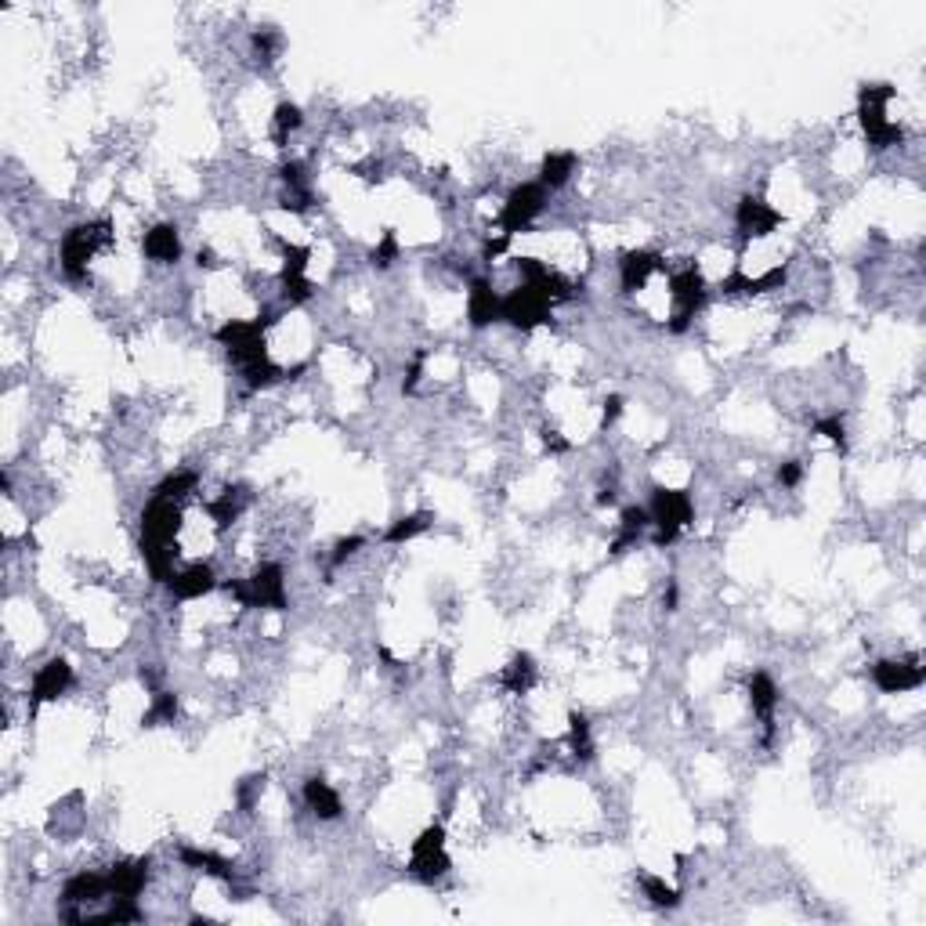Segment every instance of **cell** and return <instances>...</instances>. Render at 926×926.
Masks as SVG:
<instances>
[{"mask_svg":"<svg viewBox=\"0 0 926 926\" xmlns=\"http://www.w3.org/2000/svg\"><path fill=\"white\" fill-rule=\"evenodd\" d=\"M113 239V225L109 221H87V225H76L73 232H66L62 239V272L66 279H84L91 257L109 246Z\"/></svg>","mask_w":926,"mask_h":926,"instance_id":"cell-1","label":"cell"},{"mask_svg":"<svg viewBox=\"0 0 926 926\" xmlns=\"http://www.w3.org/2000/svg\"><path fill=\"white\" fill-rule=\"evenodd\" d=\"M225 590L236 597L243 608H286V579L279 565L257 568L250 579L225 583Z\"/></svg>","mask_w":926,"mask_h":926,"instance_id":"cell-2","label":"cell"},{"mask_svg":"<svg viewBox=\"0 0 926 926\" xmlns=\"http://www.w3.org/2000/svg\"><path fill=\"white\" fill-rule=\"evenodd\" d=\"M890 98H894V87H887V84L861 87V98H858L861 102V123H865V131H869V138H872L876 149H890V145L901 142V127L883 116V109H887Z\"/></svg>","mask_w":926,"mask_h":926,"instance_id":"cell-3","label":"cell"},{"mask_svg":"<svg viewBox=\"0 0 926 926\" xmlns=\"http://www.w3.org/2000/svg\"><path fill=\"white\" fill-rule=\"evenodd\" d=\"M691 496L688 492H677V489H655L652 496V511H648V518H652V525L659 532H655V543L659 547H666V543H673V539L681 536V529L691 521Z\"/></svg>","mask_w":926,"mask_h":926,"instance_id":"cell-4","label":"cell"},{"mask_svg":"<svg viewBox=\"0 0 926 926\" xmlns=\"http://www.w3.org/2000/svg\"><path fill=\"white\" fill-rule=\"evenodd\" d=\"M543 207H547V189L539 185V181H529V185H518V189L507 196V203H503V214H500V232L507 239L514 236V232H525V228L532 225V221L543 214Z\"/></svg>","mask_w":926,"mask_h":926,"instance_id":"cell-5","label":"cell"},{"mask_svg":"<svg viewBox=\"0 0 926 926\" xmlns=\"http://www.w3.org/2000/svg\"><path fill=\"white\" fill-rule=\"evenodd\" d=\"M409 869L413 876L435 883L438 876L449 872V854H445V832L442 825H431V829L420 832V840L413 843V858H409Z\"/></svg>","mask_w":926,"mask_h":926,"instance_id":"cell-6","label":"cell"},{"mask_svg":"<svg viewBox=\"0 0 926 926\" xmlns=\"http://www.w3.org/2000/svg\"><path fill=\"white\" fill-rule=\"evenodd\" d=\"M550 308H554V304H550L547 297H539L536 290H529V286L521 283L518 290L503 297L500 319H507L511 326H518V330H532V326L550 319Z\"/></svg>","mask_w":926,"mask_h":926,"instance_id":"cell-7","label":"cell"},{"mask_svg":"<svg viewBox=\"0 0 926 926\" xmlns=\"http://www.w3.org/2000/svg\"><path fill=\"white\" fill-rule=\"evenodd\" d=\"M872 681L879 691L887 695H905V691H916L926 681V673L919 662H898V659H883L872 666Z\"/></svg>","mask_w":926,"mask_h":926,"instance_id":"cell-8","label":"cell"},{"mask_svg":"<svg viewBox=\"0 0 926 926\" xmlns=\"http://www.w3.org/2000/svg\"><path fill=\"white\" fill-rule=\"evenodd\" d=\"M735 221H738V232L746 239H760V236H771V232L782 225V214H778L771 203H764V199L746 196L738 203Z\"/></svg>","mask_w":926,"mask_h":926,"instance_id":"cell-9","label":"cell"},{"mask_svg":"<svg viewBox=\"0 0 926 926\" xmlns=\"http://www.w3.org/2000/svg\"><path fill=\"white\" fill-rule=\"evenodd\" d=\"M69 684H73V666H69L66 659H51L44 662L37 670V677H33V706H40V702H55L58 695H66Z\"/></svg>","mask_w":926,"mask_h":926,"instance_id":"cell-10","label":"cell"},{"mask_svg":"<svg viewBox=\"0 0 926 926\" xmlns=\"http://www.w3.org/2000/svg\"><path fill=\"white\" fill-rule=\"evenodd\" d=\"M214 586H218V576H214V568L203 565V561L181 568V572L171 576V594L178 597V601H196V597L210 594Z\"/></svg>","mask_w":926,"mask_h":926,"instance_id":"cell-11","label":"cell"},{"mask_svg":"<svg viewBox=\"0 0 926 926\" xmlns=\"http://www.w3.org/2000/svg\"><path fill=\"white\" fill-rule=\"evenodd\" d=\"M662 268V257L652 254V250H634L619 261V279H623V293H637L648 286L655 272Z\"/></svg>","mask_w":926,"mask_h":926,"instance_id":"cell-12","label":"cell"},{"mask_svg":"<svg viewBox=\"0 0 926 926\" xmlns=\"http://www.w3.org/2000/svg\"><path fill=\"white\" fill-rule=\"evenodd\" d=\"M500 304L503 297L496 290H492L485 279H474L471 290H467V319H471V326H489V322L500 319Z\"/></svg>","mask_w":926,"mask_h":926,"instance_id":"cell-13","label":"cell"},{"mask_svg":"<svg viewBox=\"0 0 926 926\" xmlns=\"http://www.w3.org/2000/svg\"><path fill=\"white\" fill-rule=\"evenodd\" d=\"M778 688H775V681L767 677V673H753L749 677V702H753V713L760 720H764V728H767V742H771V735H775V706H778Z\"/></svg>","mask_w":926,"mask_h":926,"instance_id":"cell-14","label":"cell"},{"mask_svg":"<svg viewBox=\"0 0 926 926\" xmlns=\"http://www.w3.org/2000/svg\"><path fill=\"white\" fill-rule=\"evenodd\" d=\"M304 804H308V811H312L315 818H322V822H333V818H341V811H344L341 796H337V789H333L326 778H308V782H304Z\"/></svg>","mask_w":926,"mask_h":926,"instance_id":"cell-15","label":"cell"},{"mask_svg":"<svg viewBox=\"0 0 926 926\" xmlns=\"http://www.w3.org/2000/svg\"><path fill=\"white\" fill-rule=\"evenodd\" d=\"M109 894H113V887H109V876H98V872H76L66 887H62V901H69V905L102 901V898H109Z\"/></svg>","mask_w":926,"mask_h":926,"instance_id":"cell-16","label":"cell"},{"mask_svg":"<svg viewBox=\"0 0 926 926\" xmlns=\"http://www.w3.org/2000/svg\"><path fill=\"white\" fill-rule=\"evenodd\" d=\"M145 246V257L149 261H156V265H174L181 257V239H178V228L174 225H156L145 232L142 239Z\"/></svg>","mask_w":926,"mask_h":926,"instance_id":"cell-17","label":"cell"},{"mask_svg":"<svg viewBox=\"0 0 926 926\" xmlns=\"http://www.w3.org/2000/svg\"><path fill=\"white\" fill-rule=\"evenodd\" d=\"M145 879H149V858L142 861H123L109 872V887H113V898H138L145 890Z\"/></svg>","mask_w":926,"mask_h":926,"instance_id":"cell-18","label":"cell"},{"mask_svg":"<svg viewBox=\"0 0 926 926\" xmlns=\"http://www.w3.org/2000/svg\"><path fill=\"white\" fill-rule=\"evenodd\" d=\"M178 858H181V865H189V869L207 872V876H218V879H232V876H236V869H232V861H225L221 854L196 851V847H181Z\"/></svg>","mask_w":926,"mask_h":926,"instance_id":"cell-19","label":"cell"},{"mask_svg":"<svg viewBox=\"0 0 926 926\" xmlns=\"http://www.w3.org/2000/svg\"><path fill=\"white\" fill-rule=\"evenodd\" d=\"M576 171V152H550L543 167H539V185L543 189H561Z\"/></svg>","mask_w":926,"mask_h":926,"instance_id":"cell-20","label":"cell"},{"mask_svg":"<svg viewBox=\"0 0 926 926\" xmlns=\"http://www.w3.org/2000/svg\"><path fill=\"white\" fill-rule=\"evenodd\" d=\"M532 681H536V662H532L529 655H518V659L503 670V688L511 691V695H525V691L532 688Z\"/></svg>","mask_w":926,"mask_h":926,"instance_id":"cell-21","label":"cell"},{"mask_svg":"<svg viewBox=\"0 0 926 926\" xmlns=\"http://www.w3.org/2000/svg\"><path fill=\"white\" fill-rule=\"evenodd\" d=\"M652 525V518H648V511L644 507H630V511L623 514V529H619V539L612 543L615 554H623V547H630L637 536H641L644 529Z\"/></svg>","mask_w":926,"mask_h":926,"instance_id":"cell-22","label":"cell"},{"mask_svg":"<svg viewBox=\"0 0 926 926\" xmlns=\"http://www.w3.org/2000/svg\"><path fill=\"white\" fill-rule=\"evenodd\" d=\"M301 123H304L301 109H297L293 102H283L279 109H275V116H272V134H275V142L286 145V142H290V134L297 131Z\"/></svg>","mask_w":926,"mask_h":926,"instance_id":"cell-23","label":"cell"},{"mask_svg":"<svg viewBox=\"0 0 926 926\" xmlns=\"http://www.w3.org/2000/svg\"><path fill=\"white\" fill-rule=\"evenodd\" d=\"M174 717H178V699L174 695H167V691H160L156 699H152V709L145 713V728H156V724H174Z\"/></svg>","mask_w":926,"mask_h":926,"instance_id":"cell-24","label":"cell"},{"mask_svg":"<svg viewBox=\"0 0 926 926\" xmlns=\"http://www.w3.org/2000/svg\"><path fill=\"white\" fill-rule=\"evenodd\" d=\"M427 525H431V518H427V514H409V518H398L384 539H388V543H406V539L420 536Z\"/></svg>","mask_w":926,"mask_h":926,"instance_id":"cell-25","label":"cell"},{"mask_svg":"<svg viewBox=\"0 0 926 926\" xmlns=\"http://www.w3.org/2000/svg\"><path fill=\"white\" fill-rule=\"evenodd\" d=\"M196 474L192 471H178V474H167L160 485H156V496H163V500H178V496H185L189 489H196Z\"/></svg>","mask_w":926,"mask_h":926,"instance_id":"cell-26","label":"cell"},{"mask_svg":"<svg viewBox=\"0 0 926 926\" xmlns=\"http://www.w3.org/2000/svg\"><path fill=\"white\" fill-rule=\"evenodd\" d=\"M572 728H568V738H572V753L579 756V760H586V756L594 753V742H590V724H586V717H579V713H572V720H568Z\"/></svg>","mask_w":926,"mask_h":926,"instance_id":"cell-27","label":"cell"},{"mask_svg":"<svg viewBox=\"0 0 926 926\" xmlns=\"http://www.w3.org/2000/svg\"><path fill=\"white\" fill-rule=\"evenodd\" d=\"M641 887H644V894H648V901L652 905H666V908H673L677 905V890L673 887H666V879H659V876H641Z\"/></svg>","mask_w":926,"mask_h":926,"instance_id":"cell-28","label":"cell"},{"mask_svg":"<svg viewBox=\"0 0 926 926\" xmlns=\"http://www.w3.org/2000/svg\"><path fill=\"white\" fill-rule=\"evenodd\" d=\"M395 257H398V239L388 232V236H384V243H380L377 250H373V265H377V268H388L391 261H395Z\"/></svg>","mask_w":926,"mask_h":926,"instance_id":"cell-29","label":"cell"},{"mask_svg":"<svg viewBox=\"0 0 926 926\" xmlns=\"http://www.w3.org/2000/svg\"><path fill=\"white\" fill-rule=\"evenodd\" d=\"M800 478H804V463L800 460H785L782 467H778V482H782L785 489H796Z\"/></svg>","mask_w":926,"mask_h":926,"instance_id":"cell-30","label":"cell"},{"mask_svg":"<svg viewBox=\"0 0 926 926\" xmlns=\"http://www.w3.org/2000/svg\"><path fill=\"white\" fill-rule=\"evenodd\" d=\"M818 435H825L829 442H836L843 449V420H840V416H829V420H822V424H818Z\"/></svg>","mask_w":926,"mask_h":926,"instance_id":"cell-31","label":"cell"},{"mask_svg":"<svg viewBox=\"0 0 926 926\" xmlns=\"http://www.w3.org/2000/svg\"><path fill=\"white\" fill-rule=\"evenodd\" d=\"M359 547H362V539H359V536L341 539V543H337V554H333V565H344V561H348Z\"/></svg>","mask_w":926,"mask_h":926,"instance_id":"cell-32","label":"cell"},{"mask_svg":"<svg viewBox=\"0 0 926 926\" xmlns=\"http://www.w3.org/2000/svg\"><path fill=\"white\" fill-rule=\"evenodd\" d=\"M619 413H623V398H619V395H612V398H608V402H605V427H608V424H615V420H619Z\"/></svg>","mask_w":926,"mask_h":926,"instance_id":"cell-33","label":"cell"}]
</instances>
